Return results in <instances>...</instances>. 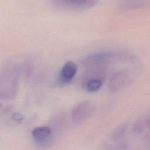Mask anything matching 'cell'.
Returning a JSON list of instances; mask_svg holds the SVG:
<instances>
[{"instance_id":"cell-1","label":"cell","mask_w":150,"mask_h":150,"mask_svg":"<svg viewBox=\"0 0 150 150\" xmlns=\"http://www.w3.org/2000/svg\"><path fill=\"white\" fill-rule=\"evenodd\" d=\"M96 110L95 104L89 100L81 101L73 108L72 120L76 124H80L89 118Z\"/></svg>"},{"instance_id":"cell-2","label":"cell","mask_w":150,"mask_h":150,"mask_svg":"<svg viewBox=\"0 0 150 150\" xmlns=\"http://www.w3.org/2000/svg\"><path fill=\"white\" fill-rule=\"evenodd\" d=\"M56 7L69 11H81L94 6L98 0H50Z\"/></svg>"},{"instance_id":"cell-3","label":"cell","mask_w":150,"mask_h":150,"mask_svg":"<svg viewBox=\"0 0 150 150\" xmlns=\"http://www.w3.org/2000/svg\"><path fill=\"white\" fill-rule=\"evenodd\" d=\"M131 78L127 70H121L114 73L110 80V90L112 92H116L126 87L131 83Z\"/></svg>"},{"instance_id":"cell-4","label":"cell","mask_w":150,"mask_h":150,"mask_svg":"<svg viewBox=\"0 0 150 150\" xmlns=\"http://www.w3.org/2000/svg\"><path fill=\"white\" fill-rule=\"evenodd\" d=\"M34 142L40 146H46L52 142V132L50 128L43 125L35 128L32 131Z\"/></svg>"},{"instance_id":"cell-5","label":"cell","mask_w":150,"mask_h":150,"mask_svg":"<svg viewBox=\"0 0 150 150\" xmlns=\"http://www.w3.org/2000/svg\"><path fill=\"white\" fill-rule=\"evenodd\" d=\"M77 71V67L73 61L67 62L62 67L57 78V83L60 86L69 83L74 78Z\"/></svg>"},{"instance_id":"cell-6","label":"cell","mask_w":150,"mask_h":150,"mask_svg":"<svg viewBox=\"0 0 150 150\" xmlns=\"http://www.w3.org/2000/svg\"><path fill=\"white\" fill-rule=\"evenodd\" d=\"M127 127V125L126 124H121L112 131L111 135V139L113 141H116L118 139H119L125 132L126 129Z\"/></svg>"},{"instance_id":"cell-7","label":"cell","mask_w":150,"mask_h":150,"mask_svg":"<svg viewBox=\"0 0 150 150\" xmlns=\"http://www.w3.org/2000/svg\"><path fill=\"white\" fill-rule=\"evenodd\" d=\"M144 125L142 120H138L135 121L132 127V130L134 132L135 134H139L142 133L144 131Z\"/></svg>"},{"instance_id":"cell-8","label":"cell","mask_w":150,"mask_h":150,"mask_svg":"<svg viewBox=\"0 0 150 150\" xmlns=\"http://www.w3.org/2000/svg\"><path fill=\"white\" fill-rule=\"evenodd\" d=\"M12 118L13 120H15L17 122H21L23 120V115L18 112H15V113L13 114V115H12Z\"/></svg>"},{"instance_id":"cell-9","label":"cell","mask_w":150,"mask_h":150,"mask_svg":"<svg viewBox=\"0 0 150 150\" xmlns=\"http://www.w3.org/2000/svg\"><path fill=\"white\" fill-rule=\"evenodd\" d=\"M145 123L146 124L148 127L150 128V115H149L145 119Z\"/></svg>"},{"instance_id":"cell-10","label":"cell","mask_w":150,"mask_h":150,"mask_svg":"<svg viewBox=\"0 0 150 150\" xmlns=\"http://www.w3.org/2000/svg\"><path fill=\"white\" fill-rule=\"evenodd\" d=\"M102 150H111V149L108 146H104L102 148Z\"/></svg>"}]
</instances>
